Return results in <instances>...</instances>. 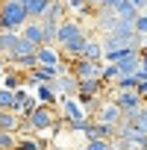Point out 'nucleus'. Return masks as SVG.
I'll return each instance as SVG.
<instances>
[{
    "label": "nucleus",
    "instance_id": "nucleus-22",
    "mask_svg": "<svg viewBox=\"0 0 147 150\" xmlns=\"http://www.w3.org/2000/svg\"><path fill=\"white\" fill-rule=\"evenodd\" d=\"M0 109H15V91L0 86Z\"/></svg>",
    "mask_w": 147,
    "mask_h": 150
},
{
    "label": "nucleus",
    "instance_id": "nucleus-16",
    "mask_svg": "<svg viewBox=\"0 0 147 150\" xmlns=\"http://www.w3.org/2000/svg\"><path fill=\"white\" fill-rule=\"evenodd\" d=\"M53 3V0H24V6H27V12H30V18H35V21H41L44 18V12H47V6Z\"/></svg>",
    "mask_w": 147,
    "mask_h": 150
},
{
    "label": "nucleus",
    "instance_id": "nucleus-23",
    "mask_svg": "<svg viewBox=\"0 0 147 150\" xmlns=\"http://www.w3.org/2000/svg\"><path fill=\"white\" fill-rule=\"evenodd\" d=\"M118 77H121L118 62H103V80H106V83H115Z\"/></svg>",
    "mask_w": 147,
    "mask_h": 150
},
{
    "label": "nucleus",
    "instance_id": "nucleus-5",
    "mask_svg": "<svg viewBox=\"0 0 147 150\" xmlns=\"http://www.w3.org/2000/svg\"><path fill=\"white\" fill-rule=\"evenodd\" d=\"M80 35H86V30H83V24L74 18V15H68L62 24H59V35H56V44L59 47H65V44H71L74 38H80Z\"/></svg>",
    "mask_w": 147,
    "mask_h": 150
},
{
    "label": "nucleus",
    "instance_id": "nucleus-9",
    "mask_svg": "<svg viewBox=\"0 0 147 150\" xmlns=\"http://www.w3.org/2000/svg\"><path fill=\"white\" fill-rule=\"evenodd\" d=\"M121 24V15L115 12V9H100L97 15H94V27L103 33V35H109V33H115V27Z\"/></svg>",
    "mask_w": 147,
    "mask_h": 150
},
{
    "label": "nucleus",
    "instance_id": "nucleus-31",
    "mask_svg": "<svg viewBox=\"0 0 147 150\" xmlns=\"http://www.w3.org/2000/svg\"><path fill=\"white\" fill-rule=\"evenodd\" d=\"M147 50V35H141V53Z\"/></svg>",
    "mask_w": 147,
    "mask_h": 150
},
{
    "label": "nucleus",
    "instance_id": "nucleus-21",
    "mask_svg": "<svg viewBox=\"0 0 147 150\" xmlns=\"http://www.w3.org/2000/svg\"><path fill=\"white\" fill-rule=\"evenodd\" d=\"M65 3H68L71 15H88V9H91V0H65Z\"/></svg>",
    "mask_w": 147,
    "mask_h": 150
},
{
    "label": "nucleus",
    "instance_id": "nucleus-29",
    "mask_svg": "<svg viewBox=\"0 0 147 150\" xmlns=\"http://www.w3.org/2000/svg\"><path fill=\"white\" fill-rule=\"evenodd\" d=\"M97 3H100V9H118L124 0H97Z\"/></svg>",
    "mask_w": 147,
    "mask_h": 150
},
{
    "label": "nucleus",
    "instance_id": "nucleus-20",
    "mask_svg": "<svg viewBox=\"0 0 147 150\" xmlns=\"http://www.w3.org/2000/svg\"><path fill=\"white\" fill-rule=\"evenodd\" d=\"M18 132H6V129H0V150H18Z\"/></svg>",
    "mask_w": 147,
    "mask_h": 150
},
{
    "label": "nucleus",
    "instance_id": "nucleus-19",
    "mask_svg": "<svg viewBox=\"0 0 147 150\" xmlns=\"http://www.w3.org/2000/svg\"><path fill=\"white\" fill-rule=\"evenodd\" d=\"M115 12H118V15H121L124 21H135V18L141 15V9H138V6L132 3V0H124V3H121V6L115 9Z\"/></svg>",
    "mask_w": 147,
    "mask_h": 150
},
{
    "label": "nucleus",
    "instance_id": "nucleus-14",
    "mask_svg": "<svg viewBox=\"0 0 147 150\" xmlns=\"http://www.w3.org/2000/svg\"><path fill=\"white\" fill-rule=\"evenodd\" d=\"M56 86L53 83H38L35 86V97H38V103H47V106H53L56 103Z\"/></svg>",
    "mask_w": 147,
    "mask_h": 150
},
{
    "label": "nucleus",
    "instance_id": "nucleus-8",
    "mask_svg": "<svg viewBox=\"0 0 147 150\" xmlns=\"http://www.w3.org/2000/svg\"><path fill=\"white\" fill-rule=\"evenodd\" d=\"M18 41H21V30H0V59L9 62Z\"/></svg>",
    "mask_w": 147,
    "mask_h": 150
},
{
    "label": "nucleus",
    "instance_id": "nucleus-18",
    "mask_svg": "<svg viewBox=\"0 0 147 150\" xmlns=\"http://www.w3.org/2000/svg\"><path fill=\"white\" fill-rule=\"evenodd\" d=\"M33 53H38V47H35L30 38H24V35H21V41H18V47H15V53H12V59H9V62H15V59H21V56H33Z\"/></svg>",
    "mask_w": 147,
    "mask_h": 150
},
{
    "label": "nucleus",
    "instance_id": "nucleus-2",
    "mask_svg": "<svg viewBox=\"0 0 147 150\" xmlns=\"http://www.w3.org/2000/svg\"><path fill=\"white\" fill-rule=\"evenodd\" d=\"M62 115H65V121L71 124V129H80L83 135H86V129H88V112H86V106L80 103V97H65L62 100Z\"/></svg>",
    "mask_w": 147,
    "mask_h": 150
},
{
    "label": "nucleus",
    "instance_id": "nucleus-32",
    "mask_svg": "<svg viewBox=\"0 0 147 150\" xmlns=\"http://www.w3.org/2000/svg\"><path fill=\"white\" fill-rule=\"evenodd\" d=\"M138 150H147V144H141V147H138Z\"/></svg>",
    "mask_w": 147,
    "mask_h": 150
},
{
    "label": "nucleus",
    "instance_id": "nucleus-7",
    "mask_svg": "<svg viewBox=\"0 0 147 150\" xmlns=\"http://www.w3.org/2000/svg\"><path fill=\"white\" fill-rule=\"evenodd\" d=\"M112 91H115L112 97H115V103L124 109V115H127V112H138V109L144 106V97H141L138 91H124V88H115V86H112Z\"/></svg>",
    "mask_w": 147,
    "mask_h": 150
},
{
    "label": "nucleus",
    "instance_id": "nucleus-11",
    "mask_svg": "<svg viewBox=\"0 0 147 150\" xmlns=\"http://www.w3.org/2000/svg\"><path fill=\"white\" fill-rule=\"evenodd\" d=\"M21 35H24V38H30L35 47H44V44H47V35H44V24H41V21H35V18H33L30 24H24V27H21Z\"/></svg>",
    "mask_w": 147,
    "mask_h": 150
},
{
    "label": "nucleus",
    "instance_id": "nucleus-25",
    "mask_svg": "<svg viewBox=\"0 0 147 150\" xmlns=\"http://www.w3.org/2000/svg\"><path fill=\"white\" fill-rule=\"evenodd\" d=\"M83 150H112V141H106V138H88Z\"/></svg>",
    "mask_w": 147,
    "mask_h": 150
},
{
    "label": "nucleus",
    "instance_id": "nucleus-33",
    "mask_svg": "<svg viewBox=\"0 0 147 150\" xmlns=\"http://www.w3.org/2000/svg\"><path fill=\"white\" fill-rule=\"evenodd\" d=\"M0 77H3V71H0Z\"/></svg>",
    "mask_w": 147,
    "mask_h": 150
},
{
    "label": "nucleus",
    "instance_id": "nucleus-6",
    "mask_svg": "<svg viewBox=\"0 0 147 150\" xmlns=\"http://www.w3.org/2000/svg\"><path fill=\"white\" fill-rule=\"evenodd\" d=\"M94 118H97V121H106V124H112V127H118V124L124 121V109L115 103V97H109V100H100V106L94 109Z\"/></svg>",
    "mask_w": 147,
    "mask_h": 150
},
{
    "label": "nucleus",
    "instance_id": "nucleus-26",
    "mask_svg": "<svg viewBox=\"0 0 147 150\" xmlns=\"http://www.w3.org/2000/svg\"><path fill=\"white\" fill-rule=\"evenodd\" d=\"M132 124H138V127H141V129L147 132V100H144V106H141V109L135 112V121H132Z\"/></svg>",
    "mask_w": 147,
    "mask_h": 150
},
{
    "label": "nucleus",
    "instance_id": "nucleus-27",
    "mask_svg": "<svg viewBox=\"0 0 147 150\" xmlns=\"http://www.w3.org/2000/svg\"><path fill=\"white\" fill-rule=\"evenodd\" d=\"M18 150H41V141H35V138H33V141H30V138H21V141H18Z\"/></svg>",
    "mask_w": 147,
    "mask_h": 150
},
{
    "label": "nucleus",
    "instance_id": "nucleus-30",
    "mask_svg": "<svg viewBox=\"0 0 147 150\" xmlns=\"http://www.w3.org/2000/svg\"><path fill=\"white\" fill-rule=\"evenodd\" d=\"M132 3H135V6H138V9H141V12H144V9H147V0H132Z\"/></svg>",
    "mask_w": 147,
    "mask_h": 150
},
{
    "label": "nucleus",
    "instance_id": "nucleus-28",
    "mask_svg": "<svg viewBox=\"0 0 147 150\" xmlns=\"http://www.w3.org/2000/svg\"><path fill=\"white\" fill-rule=\"evenodd\" d=\"M135 30H138V35H147V9L135 18Z\"/></svg>",
    "mask_w": 147,
    "mask_h": 150
},
{
    "label": "nucleus",
    "instance_id": "nucleus-1",
    "mask_svg": "<svg viewBox=\"0 0 147 150\" xmlns=\"http://www.w3.org/2000/svg\"><path fill=\"white\" fill-rule=\"evenodd\" d=\"M33 18L24 6V0H0V30H21Z\"/></svg>",
    "mask_w": 147,
    "mask_h": 150
},
{
    "label": "nucleus",
    "instance_id": "nucleus-12",
    "mask_svg": "<svg viewBox=\"0 0 147 150\" xmlns=\"http://www.w3.org/2000/svg\"><path fill=\"white\" fill-rule=\"evenodd\" d=\"M118 135V127H112V124H106V121H94V124H88V129H86V138H106V141H112Z\"/></svg>",
    "mask_w": 147,
    "mask_h": 150
},
{
    "label": "nucleus",
    "instance_id": "nucleus-15",
    "mask_svg": "<svg viewBox=\"0 0 147 150\" xmlns=\"http://www.w3.org/2000/svg\"><path fill=\"white\" fill-rule=\"evenodd\" d=\"M106 88L103 77H91V80H80V94H100Z\"/></svg>",
    "mask_w": 147,
    "mask_h": 150
},
{
    "label": "nucleus",
    "instance_id": "nucleus-4",
    "mask_svg": "<svg viewBox=\"0 0 147 150\" xmlns=\"http://www.w3.org/2000/svg\"><path fill=\"white\" fill-rule=\"evenodd\" d=\"M71 74H77L80 80H91V77H103V62H94V59H71Z\"/></svg>",
    "mask_w": 147,
    "mask_h": 150
},
{
    "label": "nucleus",
    "instance_id": "nucleus-3",
    "mask_svg": "<svg viewBox=\"0 0 147 150\" xmlns=\"http://www.w3.org/2000/svg\"><path fill=\"white\" fill-rule=\"evenodd\" d=\"M53 127H56V115H53V109H50L47 103H41L38 109H33V112L27 115L24 132H27V129H33V132H41V129H53Z\"/></svg>",
    "mask_w": 147,
    "mask_h": 150
},
{
    "label": "nucleus",
    "instance_id": "nucleus-24",
    "mask_svg": "<svg viewBox=\"0 0 147 150\" xmlns=\"http://www.w3.org/2000/svg\"><path fill=\"white\" fill-rule=\"evenodd\" d=\"M141 144H135V141H129V138H121V135H115L112 138V150H138Z\"/></svg>",
    "mask_w": 147,
    "mask_h": 150
},
{
    "label": "nucleus",
    "instance_id": "nucleus-10",
    "mask_svg": "<svg viewBox=\"0 0 147 150\" xmlns=\"http://www.w3.org/2000/svg\"><path fill=\"white\" fill-rule=\"evenodd\" d=\"M53 86H56V91L65 94V97H77V94H80V77H77V74H71V71H65Z\"/></svg>",
    "mask_w": 147,
    "mask_h": 150
},
{
    "label": "nucleus",
    "instance_id": "nucleus-17",
    "mask_svg": "<svg viewBox=\"0 0 147 150\" xmlns=\"http://www.w3.org/2000/svg\"><path fill=\"white\" fill-rule=\"evenodd\" d=\"M138 86H141L138 74H121L115 80V88H124V91H138Z\"/></svg>",
    "mask_w": 147,
    "mask_h": 150
},
{
    "label": "nucleus",
    "instance_id": "nucleus-13",
    "mask_svg": "<svg viewBox=\"0 0 147 150\" xmlns=\"http://www.w3.org/2000/svg\"><path fill=\"white\" fill-rule=\"evenodd\" d=\"M38 65H62V50H56L53 44L38 47Z\"/></svg>",
    "mask_w": 147,
    "mask_h": 150
}]
</instances>
